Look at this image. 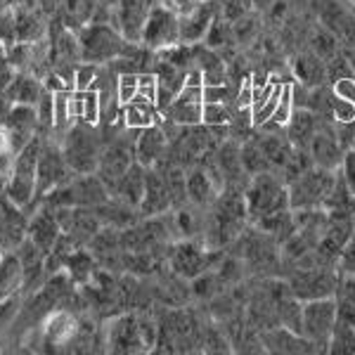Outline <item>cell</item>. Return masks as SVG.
Segmentation results:
<instances>
[{"instance_id":"cell-1","label":"cell","mask_w":355,"mask_h":355,"mask_svg":"<svg viewBox=\"0 0 355 355\" xmlns=\"http://www.w3.org/2000/svg\"><path fill=\"white\" fill-rule=\"evenodd\" d=\"M244 199L246 211H249V223H256L263 216L277 214V211L291 209L287 180H284V175L279 171L251 175L244 187Z\"/></svg>"},{"instance_id":"cell-2","label":"cell","mask_w":355,"mask_h":355,"mask_svg":"<svg viewBox=\"0 0 355 355\" xmlns=\"http://www.w3.org/2000/svg\"><path fill=\"white\" fill-rule=\"evenodd\" d=\"M339 182V171H327L320 166H311L287 182L289 206L294 211H311V209H327L331 192Z\"/></svg>"},{"instance_id":"cell-3","label":"cell","mask_w":355,"mask_h":355,"mask_svg":"<svg viewBox=\"0 0 355 355\" xmlns=\"http://www.w3.org/2000/svg\"><path fill=\"white\" fill-rule=\"evenodd\" d=\"M78 45H81V60L93 64H110L125 57L133 50L128 38L114 24H88L78 31Z\"/></svg>"},{"instance_id":"cell-4","label":"cell","mask_w":355,"mask_h":355,"mask_svg":"<svg viewBox=\"0 0 355 355\" xmlns=\"http://www.w3.org/2000/svg\"><path fill=\"white\" fill-rule=\"evenodd\" d=\"M105 142V137H100V133H97V125L78 121L67 130L60 145L73 173H95L97 166H100Z\"/></svg>"},{"instance_id":"cell-5","label":"cell","mask_w":355,"mask_h":355,"mask_svg":"<svg viewBox=\"0 0 355 355\" xmlns=\"http://www.w3.org/2000/svg\"><path fill=\"white\" fill-rule=\"evenodd\" d=\"M112 197L110 187L105 185L97 173H73L64 185L55 187L50 194L43 197V204L53 206V209H62V206H95L105 204Z\"/></svg>"},{"instance_id":"cell-6","label":"cell","mask_w":355,"mask_h":355,"mask_svg":"<svg viewBox=\"0 0 355 355\" xmlns=\"http://www.w3.org/2000/svg\"><path fill=\"white\" fill-rule=\"evenodd\" d=\"M223 254H225V249L214 251L209 246H204L199 239H175V242L168 244L166 263H168V268L175 275H180V277L192 282L202 272L211 270L223 259Z\"/></svg>"},{"instance_id":"cell-7","label":"cell","mask_w":355,"mask_h":355,"mask_svg":"<svg viewBox=\"0 0 355 355\" xmlns=\"http://www.w3.org/2000/svg\"><path fill=\"white\" fill-rule=\"evenodd\" d=\"M289 289L301 303L313 299H324V296H334L341 282V272L334 266H306L294 268L287 275Z\"/></svg>"},{"instance_id":"cell-8","label":"cell","mask_w":355,"mask_h":355,"mask_svg":"<svg viewBox=\"0 0 355 355\" xmlns=\"http://www.w3.org/2000/svg\"><path fill=\"white\" fill-rule=\"evenodd\" d=\"M166 121L173 125H197L204 121V73L199 67L187 71L185 85L180 88L164 112Z\"/></svg>"},{"instance_id":"cell-9","label":"cell","mask_w":355,"mask_h":355,"mask_svg":"<svg viewBox=\"0 0 355 355\" xmlns=\"http://www.w3.org/2000/svg\"><path fill=\"white\" fill-rule=\"evenodd\" d=\"M180 43V15L166 3H154L142 28L140 45L150 53H162Z\"/></svg>"},{"instance_id":"cell-10","label":"cell","mask_w":355,"mask_h":355,"mask_svg":"<svg viewBox=\"0 0 355 355\" xmlns=\"http://www.w3.org/2000/svg\"><path fill=\"white\" fill-rule=\"evenodd\" d=\"M102 336H105V346L110 353H147V341L142 334L140 313L123 311L116 313L107 320L102 327Z\"/></svg>"},{"instance_id":"cell-11","label":"cell","mask_w":355,"mask_h":355,"mask_svg":"<svg viewBox=\"0 0 355 355\" xmlns=\"http://www.w3.org/2000/svg\"><path fill=\"white\" fill-rule=\"evenodd\" d=\"M339 311H336L334 296H324V299L303 301L301 306V331L308 341L318 346L320 353H327L329 334L334 329Z\"/></svg>"},{"instance_id":"cell-12","label":"cell","mask_w":355,"mask_h":355,"mask_svg":"<svg viewBox=\"0 0 355 355\" xmlns=\"http://www.w3.org/2000/svg\"><path fill=\"white\" fill-rule=\"evenodd\" d=\"M71 175H73V171L69 168L64 152H62V145L55 142L53 137H43L41 157H38V199L50 194L55 187L64 185Z\"/></svg>"},{"instance_id":"cell-13","label":"cell","mask_w":355,"mask_h":355,"mask_svg":"<svg viewBox=\"0 0 355 355\" xmlns=\"http://www.w3.org/2000/svg\"><path fill=\"white\" fill-rule=\"evenodd\" d=\"M135 164V137L128 140L125 135H119V137H110L105 142V150H102V157H100V166H97L95 173L105 180V185L112 187L119 182L125 171Z\"/></svg>"},{"instance_id":"cell-14","label":"cell","mask_w":355,"mask_h":355,"mask_svg":"<svg viewBox=\"0 0 355 355\" xmlns=\"http://www.w3.org/2000/svg\"><path fill=\"white\" fill-rule=\"evenodd\" d=\"M55 214L60 220L62 234L78 246H88V242L102 227L95 209H88V206H62V209H55Z\"/></svg>"},{"instance_id":"cell-15","label":"cell","mask_w":355,"mask_h":355,"mask_svg":"<svg viewBox=\"0 0 355 355\" xmlns=\"http://www.w3.org/2000/svg\"><path fill=\"white\" fill-rule=\"evenodd\" d=\"M308 154H311L313 164L327 171H339L346 157V147H343L336 125L331 121H322L318 133L313 135L311 145H308Z\"/></svg>"},{"instance_id":"cell-16","label":"cell","mask_w":355,"mask_h":355,"mask_svg":"<svg viewBox=\"0 0 355 355\" xmlns=\"http://www.w3.org/2000/svg\"><path fill=\"white\" fill-rule=\"evenodd\" d=\"M175 209L173 197H171L168 182L159 166H152L145 173V194H142L140 216L142 218H154V216H166Z\"/></svg>"},{"instance_id":"cell-17","label":"cell","mask_w":355,"mask_h":355,"mask_svg":"<svg viewBox=\"0 0 355 355\" xmlns=\"http://www.w3.org/2000/svg\"><path fill=\"white\" fill-rule=\"evenodd\" d=\"M78 329H81V320H78V315L71 308H55V311L45 315L41 322L43 343L53 348H62V346L71 348Z\"/></svg>"},{"instance_id":"cell-18","label":"cell","mask_w":355,"mask_h":355,"mask_svg":"<svg viewBox=\"0 0 355 355\" xmlns=\"http://www.w3.org/2000/svg\"><path fill=\"white\" fill-rule=\"evenodd\" d=\"M171 150V135L162 123L147 125V128L135 133V162L145 168L159 166L168 157Z\"/></svg>"},{"instance_id":"cell-19","label":"cell","mask_w":355,"mask_h":355,"mask_svg":"<svg viewBox=\"0 0 355 355\" xmlns=\"http://www.w3.org/2000/svg\"><path fill=\"white\" fill-rule=\"evenodd\" d=\"M150 8H152V0H116L112 10V24L130 43H140Z\"/></svg>"},{"instance_id":"cell-20","label":"cell","mask_w":355,"mask_h":355,"mask_svg":"<svg viewBox=\"0 0 355 355\" xmlns=\"http://www.w3.org/2000/svg\"><path fill=\"white\" fill-rule=\"evenodd\" d=\"M5 125L10 133V145L19 154L33 137L41 135V123H38V112L31 105H12L5 116Z\"/></svg>"},{"instance_id":"cell-21","label":"cell","mask_w":355,"mask_h":355,"mask_svg":"<svg viewBox=\"0 0 355 355\" xmlns=\"http://www.w3.org/2000/svg\"><path fill=\"white\" fill-rule=\"evenodd\" d=\"M261 341L266 346V353L275 355H306V353H320L318 346L313 341H308L306 336L289 327H270L261 331Z\"/></svg>"},{"instance_id":"cell-22","label":"cell","mask_w":355,"mask_h":355,"mask_svg":"<svg viewBox=\"0 0 355 355\" xmlns=\"http://www.w3.org/2000/svg\"><path fill=\"white\" fill-rule=\"evenodd\" d=\"M180 15V43L187 45H199V41H204L209 36L211 26L216 21V12L211 8V3H192L187 5L185 12H178Z\"/></svg>"},{"instance_id":"cell-23","label":"cell","mask_w":355,"mask_h":355,"mask_svg":"<svg viewBox=\"0 0 355 355\" xmlns=\"http://www.w3.org/2000/svg\"><path fill=\"white\" fill-rule=\"evenodd\" d=\"M26 237L41 246L45 254H50V251L55 249L62 237V227H60V220H57L53 206H48V204L36 206V214L28 216Z\"/></svg>"},{"instance_id":"cell-24","label":"cell","mask_w":355,"mask_h":355,"mask_svg":"<svg viewBox=\"0 0 355 355\" xmlns=\"http://www.w3.org/2000/svg\"><path fill=\"white\" fill-rule=\"evenodd\" d=\"M220 194V185L214 180V175L204 168V166H190L187 168V199L194 206L209 209Z\"/></svg>"},{"instance_id":"cell-25","label":"cell","mask_w":355,"mask_h":355,"mask_svg":"<svg viewBox=\"0 0 355 355\" xmlns=\"http://www.w3.org/2000/svg\"><path fill=\"white\" fill-rule=\"evenodd\" d=\"M324 119H320L318 114L306 110V107H296L294 112H291L287 125H284V133L291 140V145L294 147H301V150H308V145H311L313 135L318 133V128L322 125Z\"/></svg>"},{"instance_id":"cell-26","label":"cell","mask_w":355,"mask_h":355,"mask_svg":"<svg viewBox=\"0 0 355 355\" xmlns=\"http://www.w3.org/2000/svg\"><path fill=\"white\" fill-rule=\"evenodd\" d=\"M145 173H147L145 166L135 162L121 178H119L116 185L112 187V197L133 206V209H140L142 194H145Z\"/></svg>"},{"instance_id":"cell-27","label":"cell","mask_w":355,"mask_h":355,"mask_svg":"<svg viewBox=\"0 0 355 355\" xmlns=\"http://www.w3.org/2000/svg\"><path fill=\"white\" fill-rule=\"evenodd\" d=\"M121 121L125 125V130H142L147 128V125H154V123H162V112H159V107L154 105L152 100H145V97H135V100L125 102L121 105Z\"/></svg>"},{"instance_id":"cell-28","label":"cell","mask_w":355,"mask_h":355,"mask_svg":"<svg viewBox=\"0 0 355 355\" xmlns=\"http://www.w3.org/2000/svg\"><path fill=\"white\" fill-rule=\"evenodd\" d=\"M45 93V85L43 78L36 76V73H28V71H17L15 81L10 83V88L5 90V97H8L12 105H31L36 107L38 100Z\"/></svg>"},{"instance_id":"cell-29","label":"cell","mask_w":355,"mask_h":355,"mask_svg":"<svg viewBox=\"0 0 355 355\" xmlns=\"http://www.w3.org/2000/svg\"><path fill=\"white\" fill-rule=\"evenodd\" d=\"M21 289H24V268L15 251H10L0 263V306L15 301V296Z\"/></svg>"},{"instance_id":"cell-30","label":"cell","mask_w":355,"mask_h":355,"mask_svg":"<svg viewBox=\"0 0 355 355\" xmlns=\"http://www.w3.org/2000/svg\"><path fill=\"white\" fill-rule=\"evenodd\" d=\"M242 166L249 175H259V173H268V171H272L266 152L261 150L259 140H256V135L244 137L242 140Z\"/></svg>"},{"instance_id":"cell-31","label":"cell","mask_w":355,"mask_h":355,"mask_svg":"<svg viewBox=\"0 0 355 355\" xmlns=\"http://www.w3.org/2000/svg\"><path fill=\"white\" fill-rule=\"evenodd\" d=\"M327 353L331 355H355V327L343 320H336L329 334Z\"/></svg>"},{"instance_id":"cell-32","label":"cell","mask_w":355,"mask_h":355,"mask_svg":"<svg viewBox=\"0 0 355 355\" xmlns=\"http://www.w3.org/2000/svg\"><path fill=\"white\" fill-rule=\"evenodd\" d=\"M339 38L334 36V33L329 31L327 26H318L315 28V33H313V38H311V45H313V53L318 55V57H322V60H329L331 55H336V53H341V48H339Z\"/></svg>"},{"instance_id":"cell-33","label":"cell","mask_w":355,"mask_h":355,"mask_svg":"<svg viewBox=\"0 0 355 355\" xmlns=\"http://www.w3.org/2000/svg\"><path fill=\"white\" fill-rule=\"evenodd\" d=\"M209 125H230L232 112L225 102H204V121Z\"/></svg>"},{"instance_id":"cell-34","label":"cell","mask_w":355,"mask_h":355,"mask_svg":"<svg viewBox=\"0 0 355 355\" xmlns=\"http://www.w3.org/2000/svg\"><path fill=\"white\" fill-rule=\"evenodd\" d=\"M336 270L341 275H346V277H355V230L351 232V237H348L346 246H343L339 261H336Z\"/></svg>"},{"instance_id":"cell-35","label":"cell","mask_w":355,"mask_h":355,"mask_svg":"<svg viewBox=\"0 0 355 355\" xmlns=\"http://www.w3.org/2000/svg\"><path fill=\"white\" fill-rule=\"evenodd\" d=\"M339 173L343 178V182H346L351 197L355 199V150H346V157H343Z\"/></svg>"},{"instance_id":"cell-36","label":"cell","mask_w":355,"mask_h":355,"mask_svg":"<svg viewBox=\"0 0 355 355\" xmlns=\"http://www.w3.org/2000/svg\"><path fill=\"white\" fill-rule=\"evenodd\" d=\"M15 166H17V152L10 145L0 147V180H3V185H5V180L12 175Z\"/></svg>"},{"instance_id":"cell-37","label":"cell","mask_w":355,"mask_h":355,"mask_svg":"<svg viewBox=\"0 0 355 355\" xmlns=\"http://www.w3.org/2000/svg\"><path fill=\"white\" fill-rule=\"evenodd\" d=\"M334 125H336V133H339L343 147H346V150H355V121L334 123Z\"/></svg>"},{"instance_id":"cell-38","label":"cell","mask_w":355,"mask_h":355,"mask_svg":"<svg viewBox=\"0 0 355 355\" xmlns=\"http://www.w3.org/2000/svg\"><path fill=\"white\" fill-rule=\"evenodd\" d=\"M251 5H256V8H270V5H275V0H251Z\"/></svg>"},{"instance_id":"cell-39","label":"cell","mask_w":355,"mask_h":355,"mask_svg":"<svg viewBox=\"0 0 355 355\" xmlns=\"http://www.w3.org/2000/svg\"><path fill=\"white\" fill-rule=\"evenodd\" d=\"M5 204H8V197H5V192L0 190V220H3V214H5Z\"/></svg>"},{"instance_id":"cell-40","label":"cell","mask_w":355,"mask_h":355,"mask_svg":"<svg viewBox=\"0 0 355 355\" xmlns=\"http://www.w3.org/2000/svg\"><path fill=\"white\" fill-rule=\"evenodd\" d=\"M5 256H8V251H5V246L0 244V263H3V259H5Z\"/></svg>"},{"instance_id":"cell-41","label":"cell","mask_w":355,"mask_h":355,"mask_svg":"<svg viewBox=\"0 0 355 355\" xmlns=\"http://www.w3.org/2000/svg\"><path fill=\"white\" fill-rule=\"evenodd\" d=\"M0 190H3V180H0Z\"/></svg>"}]
</instances>
